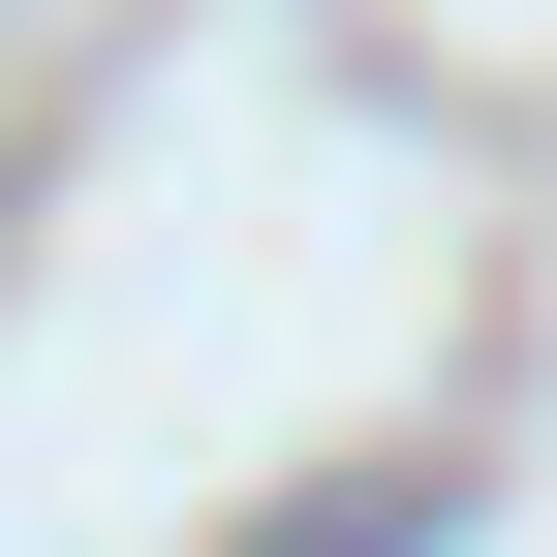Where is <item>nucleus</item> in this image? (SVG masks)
<instances>
[{
    "instance_id": "1",
    "label": "nucleus",
    "mask_w": 557,
    "mask_h": 557,
    "mask_svg": "<svg viewBox=\"0 0 557 557\" xmlns=\"http://www.w3.org/2000/svg\"><path fill=\"white\" fill-rule=\"evenodd\" d=\"M403 527H434V465H341V496H278L248 557H403Z\"/></svg>"
}]
</instances>
